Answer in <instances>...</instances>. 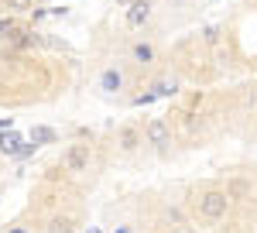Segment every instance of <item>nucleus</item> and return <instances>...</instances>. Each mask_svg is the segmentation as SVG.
<instances>
[{
	"label": "nucleus",
	"mask_w": 257,
	"mask_h": 233,
	"mask_svg": "<svg viewBox=\"0 0 257 233\" xmlns=\"http://www.w3.org/2000/svg\"><path fill=\"white\" fill-rule=\"evenodd\" d=\"M11 35H18V24L14 21H0V38H11Z\"/></svg>",
	"instance_id": "obj_10"
},
{
	"label": "nucleus",
	"mask_w": 257,
	"mask_h": 233,
	"mask_svg": "<svg viewBox=\"0 0 257 233\" xmlns=\"http://www.w3.org/2000/svg\"><path fill=\"white\" fill-rule=\"evenodd\" d=\"M0 151H4V155H21V151H24V141H21V134L7 131V134L0 137Z\"/></svg>",
	"instance_id": "obj_4"
},
{
	"label": "nucleus",
	"mask_w": 257,
	"mask_h": 233,
	"mask_svg": "<svg viewBox=\"0 0 257 233\" xmlns=\"http://www.w3.org/2000/svg\"><path fill=\"white\" fill-rule=\"evenodd\" d=\"M11 233H28V230H21V226H14V230H11Z\"/></svg>",
	"instance_id": "obj_14"
},
{
	"label": "nucleus",
	"mask_w": 257,
	"mask_h": 233,
	"mask_svg": "<svg viewBox=\"0 0 257 233\" xmlns=\"http://www.w3.org/2000/svg\"><path fill=\"white\" fill-rule=\"evenodd\" d=\"M86 165H89V144H72L65 151V168L69 172H82Z\"/></svg>",
	"instance_id": "obj_2"
},
{
	"label": "nucleus",
	"mask_w": 257,
	"mask_h": 233,
	"mask_svg": "<svg viewBox=\"0 0 257 233\" xmlns=\"http://www.w3.org/2000/svg\"><path fill=\"white\" fill-rule=\"evenodd\" d=\"M93 233H96V230H93Z\"/></svg>",
	"instance_id": "obj_17"
},
{
	"label": "nucleus",
	"mask_w": 257,
	"mask_h": 233,
	"mask_svg": "<svg viewBox=\"0 0 257 233\" xmlns=\"http://www.w3.org/2000/svg\"><path fill=\"white\" fill-rule=\"evenodd\" d=\"M31 141H35V144H48V141H55V131H48V127H35V131H31Z\"/></svg>",
	"instance_id": "obj_7"
},
{
	"label": "nucleus",
	"mask_w": 257,
	"mask_h": 233,
	"mask_svg": "<svg viewBox=\"0 0 257 233\" xmlns=\"http://www.w3.org/2000/svg\"><path fill=\"white\" fill-rule=\"evenodd\" d=\"M148 14H151V4H148V0H134V4H131V11H127V24H131V28H138V24L148 21Z\"/></svg>",
	"instance_id": "obj_3"
},
{
	"label": "nucleus",
	"mask_w": 257,
	"mask_h": 233,
	"mask_svg": "<svg viewBox=\"0 0 257 233\" xmlns=\"http://www.w3.org/2000/svg\"><path fill=\"white\" fill-rule=\"evenodd\" d=\"M134 55H138L141 62H148V58H151V45H138V48H134Z\"/></svg>",
	"instance_id": "obj_12"
},
{
	"label": "nucleus",
	"mask_w": 257,
	"mask_h": 233,
	"mask_svg": "<svg viewBox=\"0 0 257 233\" xmlns=\"http://www.w3.org/2000/svg\"><path fill=\"white\" fill-rule=\"evenodd\" d=\"M148 141H151V144H168V127H165V120H151V124H148Z\"/></svg>",
	"instance_id": "obj_6"
},
{
	"label": "nucleus",
	"mask_w": 257,
	"mask_h": 233,
	"mask_svg": "<svg viewBox=\"0 0 257 233\" xmlns=\"http://www.w3.org/2000/svg\"><path fill=\"white\" fill-rule=\"evenodd\" d=\"M11 7H14V11H28V7H31V0H11Z\"/></svg>",
	"instance_id": "obj_13"
},
{
	"label": "nucleus",
	"mask_w": 257,
	"mask_h": 233,
	"mask_svg": "<svg viewBox=\"0 0 257 233\" xmlns=\"http://www.w3.org/2000/svg\"><path fill=\"white\" fill-rule=\"evenodd\" d=\"M226 202H230V195H226V192H209V195H202L199 213L206 216V219H219V216L226 213Z\"/></svg>",
	"instance_id": "obj_1"
},
{
	"label": "nucleus",
	"mask_w": 257,
	"mask_h": 233,
	"mask_svg": "<svg viewBox=\"0 0 257 233\" xmlns=\"http://www.w3.org/2000/svg\"><path fill=\"white\" fill-rule=\"evenodd\" d=\"M120 86H123V76H120L117 69H106V72L99 76V89H103V93H117Z\"/></svg>",
	"instance_id": "obj_5"
},
{
	"label": "nucleus",
	"mask_w": 257,
	"mask_h": 233,
	"mask_svg": "<svg viewBox=\"0 0 257 233\" xmlns=\"http://www.w3.org/2000/svg\"><path fill=\"white\" fill-rule=\"evenodd\" d=\"M117 233H127V230H117Z\"/></svg>",
	"instance_id": "obj_16"
},
{
	"label": "nucleus",
	"mask_w": 257,
	"mask_h": 233,
	"mask_svg": "<svg viewBox=\"0 0 257 233\" xmlns=\"http://www.w3.org/2000/svg\"><path fill=\"white\" fill-rule=\"evenodd\" d=\"M175 89H178L175 79H172V82H158V86H155V96H168V93H175Z\"/></svg>",
	"instance_id": "obj_9"
},
{
	"label": "nucleus",
	"mask_w": 257,
	"mask_h": 233,
	"mask_svg": "<svg viewBox=\"0 0 257 233\" xmlns=\"http://www.w3.org/2000/svg\"><path fill=\"white\" fill-rule=\"evenodd\" d=\"M69 226H72V219H55L48 233H69Z\"/></svg>",
	"instance_id": "obj_11"
},
{
	"label": "nucleus",
	"mask_w": 257,
	"mask_h": 233,
	"mask_svg": "<svg viewBox=\"0 0 257 233\" xmlns=\"http://www.w3.org/2000/svg\"><path fill=\"white\" fill-rule=\"evenodd\" d=\"M120 144H123V151H134V148H138V134H134V131L127 127V131L120 134Z\"/></svg>",
	"instance_id": "obj_8"
},
{
	"label": "nucleus",
	"mask_w": 257,
	"mask_h": 233,
	"mask_svg": "<svg viewBox=\"0 0 257 233\" xmlns=\"http://www.w3.org/2000/svg\"><path fill=\"white\" fill-rule=\"evenodd\" d=\"M120 4H134V0H120Z\"/></svg>",
	"instance_id": "obj_15"
}]
</instances>
